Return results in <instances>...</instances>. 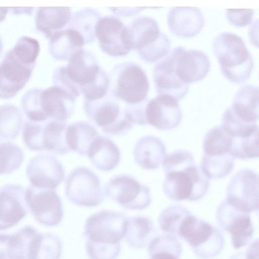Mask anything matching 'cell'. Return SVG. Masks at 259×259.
Here are the masks:
<instances>
[{
	"label": "cell",
	"mask_w": 259,
	"mask_h": 259,
	"mask_svg": "<svg viewBox=\"0 0 259 259\" xmlns=\"http://www.w3.org/2000/svg\"><path fill=\"white\" fill-rule=\"evenodd\" d=\"M23 116L14 105L7 104L0 106V141H9L19 135L23 124Z\"/></svg>",
	"instance_id": "33"
},
{
	"label": "cell",
	"mask_w": 259,
	"mask_h": 259,
	"mask_svg": "<svg viewBox=\"0 0 259 259\" xmlns=\"http://www.w3.org/2000/svg\"><path fill=\"white\" fill-rule=\"evenodd\" d=\"M85 44L84 38L78 31L68 28L57 32L50 39L49 51L55 59L67 60Z\"/></svg>",
	"instance_id": "28"
},
{
	"label": "cell",
	"mask_w": 259,
	"mask_h": 259,
	"mask_svg": "<svg viewBox=\"0 0 259 259\" xmlns=\"http://www.w3.org/2000/svg\"><path fill=\"white\" fill-rule=\"evenodd\" d=\"M133 155L135 162L141 168L156 169L166 155V148L160 138L154 136H145L135 144Z\"/></svg>",
	"instance_id": "24"
},
{
	"label": "cell",
	"mask_w": 259,
	"mask_h": 259,
	"mask_svg": "<svg viewBox=\"0 0 259 259\" xmlns=\"http://www.w3.org/2000/svg\"><path fill=\"white\" fill-rule=\"evenodd\" d=\"M204 23L202 13L197 7H173L167 15L169 30L180 37L195 36L201 30Z\"/></svg>",
	"instance_id": "23"
},
{
	"label": "cell",
	"mask_w": 259,
	"mask_h": 259,
	"mask_svg": "<svg viewBox=\"0 0 259 259\" xmlns=\"http://www.w3.org/2000/svg\"><path fill=\"white\" fill-rule=\"evenodd\" d=\"M195 164L193 155L184 150H178L166 155L162 162L165 174L181 170Z\"/></svg>",
	"instance_id": "42"
},
{
	"label": "cell",
	"mask_w": 259,
	"mask_h": 259,
	"mask_svg": "<svg viewBox=\"0 0 259 259\" xmlns=\"http://www.w3.org/2000/svg\"><path fill=\"white\" fill-rule=\"evenodd\" d=\"M209 180L195 164L184 169L165 174L163 191L175 201H197L206 194Z\"/></svg>",
	"instance_id": "9"
},
{
	"label": "cell",
	"mask_w": 259,
	"mask_h": 259,
	"mask_svg": "<svg viewBox=\"0 0 259 259\" xmlns=\"http://www.w3.org/2000/svg\"><path fill=\"white\" fill-rule=\"evenodd\" d=\"M23 159V151L18 145L0 141V175L10 174L18 169Z\"/></svg>",
	"instance_id": "39"
},
{
	"label": "cell",
	"mask_w": 259,
	"mask_h": 259,
	"mask_svg": "<svg viewBox=\"0 0 259 259\" xmlns=\"http://www.w3.org/2000/svg\"><path fill=\"white\" fill-rule=\"evenodd\" d=\"M226 200L237 208L249 213L258 209V176L250 168L238 170L227 188Z\"/></svg>",
	"instance_id": "14"
},
{
	"label": "cell",
	"mask_w": 259,
	"mask_h": 259,
	"mask_svg": "<svg viewBox=\"0 0 259 259\" xmlns=\"http://www.w3.org/2000/svg\"><path fill=\"white\" fill-rule=\"evenodd\" d=\"M155 234L154 224L150 218L145 216L128 218L124 238L131 247H145L155 237Z\"/></svg>",
	"instance_id": "30"
},
{
	"label": "cell",
	"mask_w": 259,
	"mask_h": 259,
	"mask_svg": "<svg viewBox=\"0 0 259 259\" xmlns=\"http://www.w3.org/2000/svg\"><path fill=\"white\" fill-rule=\"evenodd\" d=\"M229 109L240 120L256 123L258 119V87L248 84L241 88L235 95Z\"/></svg>",
	"instance_id": "25"
},
{
	"label": "cell",
	"mask_w": 259,
	"mask_h": 259,
	"mask_svg": "<svg viewBox=\"0 0 259 259\" xmlns=\"http://www.w3.org/2000/svg\"><path fill=\"white\" fill-rule=\"evenodd\" d=\"M258 240L253 241L245 251H239L233 254L229 259H258Z\"/></svg>",
	"instance_id": "44"
},
{
	"label": "cell",
	"mask_w": 259,
	"mask_h": 259,
	"mask_svg": "<svg viewBox=\"0 0 259 259\" xmlns=\"http://www.w3.org/2000/svg\"><path fill=\"white\" fill-rule=\"evenodd\" d=\"M191 214L186 207L180 205H171L163 209L158 217L160 229L166 234L176 236L184 220Z\"/></svg>",
	"instance_id": "37"
},
{
	"label": "cell",
	"mask_w": 259,
	"mask_h": 259,
	"mask_svg": "<svg viewBox=\"0 0 259 259\" xmlns=\"http://www.w3.org/2000/svg\"><path fill=\"white\" fill-rule=\"evenodd\" d=\"M68 60L67 65L64 66L66 75L83 96L90 93L107 76L95 56L88 51L81 49Z\"/></svg>",
	"instance_id": "12"
},
{
	"label": "cell",
	"mask_w": 259,
	"mask_h": 259,
	"mask_svg": "<svg viewBox=\"0 0 259 259\" xmlns=\"http://www.w3.org/2000/svg\"><path fill=\"white\" fill-rule=\"evenodd\" d=\"M71 17L68 7H40L36 10V29L50 39L68 23Z\"/></svg>",
	"instance_id": "27"
},
{
	"label": "cell",
	"mask_w": 259,
	"mask_h": 259,
	"mask_svg": "<svg viewBox=\"0 0 259 259\" xmlns=\"http://www.w3.org/2000/svg\"><path fill=\"white\" fill-rule=\"evenodd\" d=\"M225 11L229 22L236 27H244L250 24L254 14V10L251 9H227Z\"/></svg>",
	"instance_id": "43"
},
{
	"label": "cell",
	"mask_w": 259,
	"mask_h": 259,
	"mask_svg": "<svg viewBox=\"0 0 259 259\" xmlns=\"http://www.w3.org/2000/svg\"><path fill=\"white\" fill-rule=\"evenodd\" d=\"M95 33L101 49L110 56H125L132 50L128 28L115 16L99 18Z\"/></svg>",
	"instance_id": "16"
},
{
	"label": "cell",
	"mask_w": 259,
	"mask_h": 259,
	"mask_svg": "<svg viewBox=\"0 0 259 259\" xmlns=\"http://www.w3.org/2000/svg\"><path fill=\"white\" fill-rule=\"evenodd\" d=\"M27 209L38 223L48 227L57 226L63 218L62 200L55 189L29 186L25 193Z\"/></svg>",
	"instance_id": "13"
},
{
	"label": "cell",
	"mask_w": 259,
	"mask_h": 259,
	"mask_svg": "<svg viewBox=\"0 0 259 259\" xmlns=\"http://www.w3.org/2000/svg\"><path fill=\"white\" fill-rule=\"evenodd\" d=\"M76 99L66 89L54 85L45 90H29L23 96L21 106L30 121H66L73 114Z\"/></svg>",
	"instance_id": "1"
},
{
	"label": "cell",
	"mask_w": 259,
	"mask_h": 259,
	"mask_svg": "<svg viewBox=\"0 0 259 259\" xmlns=\"http://www.w3.org/2000/svg\"><path fill=\"white\" fill-rule=\"evenodd\" d=\"M8 11V9L6 8H0V22L6 18Z\"/></svg>",
	"instance_id": "45"
},
{
	"label": "cell",
	"mask_w": 259,
	"mask_h": 259,
	"mask_svg": "<svg viewBox=\"0 0 259 259\" xmlns=\"http://www.w3.org/2000/svg\"><path fill=\"white\" fill-rule=\"evenodd\" d=\"M217 221L231 237L235 249L245 246L252 238L253 226L249 213L234 207L225 199L216 211Z\"/></svg>",
	"instance_id": "15"
},
{
	"label": "cell",
	"mask_w": 259,
	"mask_h": 259,
	"mask_svg": "<svg viewBox=\"0 0 259 259\" xmlns=\"http://www.w3.org/2000/svg\"><path fill=\"white\" fill-rule=\"evenodd\" d=\"M232 136L222 125L215 126L205 134L203 142L204 154L219 155L229 153Z\"/></svg>",
	"instance_id": "36"
},
{
	"label": "cell",
	"mask_w": 259,
	"mask_h": 259,
	"mask_svg": "<svg viewBox=\"0 0 259 259\" xmlns=\"http://www.w3.org/2000/svg\"><path fill=\"white\" fill-rule=\"evenodd\" d=\"M109 83L112 95L126 104L146 102L149 83L146 73L138 64L126 62L117 65L113 69Z\"/></svg>",
	"instance_id": "7"
},
{
	"label": "cell",
	"mask_w": 259,
	"mask_h": 259,
	"mask_svg": "<svg viewBox=\"0 0 259 259\" xmlns=\"http://www.w3.org/2000/svg\"><path fill=\"white\" fill-rule=\"evenodd\" d=\"M28 243L23 227L13 234H0V259H28Z\"/></svg>",
	"instance_id": "32"
},
{
	"label": "cell",
	"mask_w": 259,
	"mask_h": 259,
	"mask_svg": "<svg viewBox=\"0 0 259 259\" xmlns=\"http://www.w3.org/2000/svg\"><path fill=\"white\" fill-rule=\"evenodd\" d=\"M87 156L98 169L107 171L118 164L120 152L117 145L109 138L99 135L91 145Z\"/></svg>",
	"instance_id": "26"
},
{
	"label": "cell",
	"mask_w": 259,
	"mask_h": 259,
	"mask_svg": "<svg viewBox=\"0 0 259 259\" xmlns=\"http://www.w3.org/2000/svg\"><path fill=\"white\" fill-rule=\"evenodd\" d=\"M65 193L71 203L82 207L97 206L105 197L99 177L83 166L74 168L68 175L65 183Z\"/></svg>",
	"instance_id": "10"
},
{
	"label": "cell",
	"mask_w": 259,
	"mask_h": 259,
	"mask_svg": "<svg viewBox=\"0 0 259 259\" xmlns=\"http://www.w3.org/2000/svg\"><path fill=\"white\" fill-rule=\"evenodd\" d=\"M2 49H3V44H2L1 38L0 37V54H1V52L2 51Z\"/></svg>",
	"instance_id": "46"
},
{
	"label": "cell",
	"mask_w": 259,
	"mask_h": 259,
	"mask_svg": "<svg viewBox=\"0 0 259 259\" xmlns=\"http://www.w3.org/2000/svg\"><path fill=\"white\" fill-rule=\"evenodd\" d=\"M212 50L222 73L229 81L241 83L248 79L253 62L240 37L231 32H222L213 40Z\"/></svg>",
	"instance_id": "2"
},
{
	"label": "cell",
	"mask_w": 259,
	"mask_h": 259,
	"mask_svg": "<svg viewBox=\"0 0 259 259\" xmlns=\"http://www.w3.org/2000/svg\"><path fill=\"white\" fill-rule=\"evenodd\" d=\"M177 49L176 71L179 79L188 84L203 79L210 69L208 56L200 50Z\"/></svg>",
	"instance_id": "22"
},
{
	"label": "cell",
	"mask_w": 259,
	"mask_h": 259,
	"mask_svg": "<svg viewBox=\"0 0 259 259\" xmlns=\"http://www.w3.org/2000/svg\"><path fill=\"white\" fill-rule=\"evenodd\" d=\"M182 114L178 101L172 97L158 95L147 103L145 117L147 124L159 130H168L177 127Z\"/></svg>",
	"instance_id": "19"
},
{
	"label": "cell",
	"mask_w": 259,
	"mask_h": 259,
	"mask_svg": "<svg viewBox=\"0 0 259 259\" xmlns=\"http://www.w3.org/2000/svg\"><path fill=\"white\" fill-rule=\"evenodd\" d=\"M26 174L33 187L55 189L64 180L65 172L61 162L54 156L40 154L31 158Z\"/></svg>",
	"instance_id": "17"
},
{
	"label": "cell",
	"mask_w": 259,
	"mask_h": 259,
	"mask_svg": "<svg viewBox=\"0 0 259 259\" xmlns=\"http://www.w3.org/2000/svg\"><path fill=\"white\" fill-rule=\"evenodd\" d=\"M127 28L132 50H136L143 60L152 63L168 54L170 40L154 19L140 17Z\"/></svg>",
	"instance_id": "4"
},
{
	"label": "cell",
	"mask_w": 259,
	"mask_h": 259,
	"mask_svg": "<svg viewBox=\"0 0 259 259\" xmlns=\"http://www.w3.org/2000/svg\"><path fill=\"white\" fill-rule=\"evenodd\" d=\"M234 166V158L228 153L212 156L203 154L200 168L207 179H220L227 176Z\"/></svg>",
	"instance_id": "35"
},
{
	"label": "cell",
	"mask_w": 259,
	"mask_h": 259,
	"mask_svg": "<svg viewBox=\"0 0 259 259\" xmlns=\"http://www.w3.org/2000/svg\"><path fill=\"white\" fill-rule=\"evenodd\" d=\"M119 101L111 93L95 101L84 100L83 109L89 120L104 133L121 136L132 128L135 120L129 105L122 107Z\"/></svg>",
	"instance_id": "3"
},
{
	"label": "cell",
	"mask_w": 259,
	"mask_h": 259,
	"mask_svg": "<svg viewBox=\"0 0 259 259\" xmlns=\"http://www.w3.org/2000/svg\"><path fill=\"white\" fill-rule=\"evenodd\" d=\"M34 66L22 63L10 50L0 63V98L14 97L28 81Z\"/></svg>",
	"instance_id": "18"
},
{
	"label": "cell",
	"mask_w": 259,
	"mask_h": 259,
	"mask_svg": "<svg viewBox=\"0 0 259 259\" xmlns=\"http://www.w3.org/2000/svg\"><path fill=\"white\" fill-rule=\"evenodd\" d=\"M177 47L155 66L153 77L155 88L158 95H167L178 101L187 93L189 84L182 82L176 71Z\"/></svg>",
	"instance_id": "20"
},
{
	"label": "cell",
	"mask_w": 259,
	"mask_h": 259,
	"mask_svg": "<svg viewBox=\"0 0 259 259\" xmlns=\"http://www.w3.org/2000/svg\"><path fill=\"white\" fill-rule=\"evenodd\" d=\"M11 49L22 63L35 66L40 51L39 44L36 39L23 36L18 39L14 48Z\"/></svg>",
	"instance_id": "41"
},
{
	"label": "cell",
	"mask_w": 259,
	"mask_h": 259,
	"mask_svg": "<svg viewBox=\"0 0 259 259\" xmlns=\"http://www.w3.org/2000/svg\"><path fill=\"white\" fill-rule=\"evenodd\" d=\"M104 191L107 196L127 209H144L151 202L149 188L129 175L112 177L106 183Z\"/></svg>",
	"instance_id": "11"
},
{
	"label": "cell",
	"mask_w": 259,
	"mask_h": 259,
	"mask_svg": "<svg viewBox=\"0 0 259 259\" xmlns=\"http://www.w3.org/2000/svg\"><path fill=\"white\" fill-rule=\"evenodd\" d=\"M67 125L66 121L54 119L42 122L27 120L23 126V143L31 151L64 155L70 151L65 138Z\"/></svg>",
	"instance_id": "6"
},
{
	"label": "cell",
	"mask_w": 259,
	"mask_h": 259,
	"mask_svg": "<svg viewBox=\"0 0 259 259\" xmlns=\"http://www.w3.org/2000/svg\"><path fill=\"white\" fill-rule=\"evenodd\" d=\"M127 219L124 213L109 210H102L91 214L84 225L85 246H121L120 241L125 233Z\"/></svg>",
	"instance_id": "5"
},
{
	"label": "cell",
	"mask_w": 259,
	"mask_h": 259,
	"mask_svg": "<svg viewBox=\"0 0 259 259\" xmlns=\"http://www.w3.org/2000/svg\"><path fill=\"white\" fill-rule=\"evenodd\" d=\"M62 243L51 233L37 232L30 244L28 259H60Z\"/></svg>",
	"instance_id": "31"
},
{
	"label": "cell",
	"mask_w": 259,
	"mask_h": 259,
	"mask_svg": "<svg viewBox=\"0 0 259 259\" xmlns=\"http://www.w3.org/2000/svg\"><path fill=\"white\" fill-rule=\"evenodd\" d=\"M70 27L78 31L84 38L85 43L91 42L95 36V26L99 13L95 10L84 9L72 16Z\"/></svg>",
	"instance_id": "38"
},
{
	"label": "cell",
	"mask_w": 259,
	"mask_h": 259,
	"mask_svg": "<svg viewBox=\"0 0 259 259\" xmlns=\"http://www.w3.org/2000/svg\"><path fill=\"white\" fill-rule=\"evenodd\" d=\"M178 235L201 258L208 259L217 256L224 245V237L218 229L192 214L182 222Z\"/></svg>",
	"instance_id": "8"
},
{
	"label": "cell",
	"mask_w": 259,
	"mask_h": 259,
	"mask_svg": "<svg viewBox=\"0 0 259 259\" xmlns=\"http://www.w3.org/2000/svg\"><path fill=\"white\" fill-rule=\"evenodd\" d=\"M99 135L92 124L85 121H79L67 125L66 142L70 151L87 155L91 145Z\"/></svg>",
	"instance_id": "29"
},
{
	"label": "cell",
	"mask_w": 259,
	"mask_h": 259,
	"mask_svg": "<svg viewBox=\"0 0 259 259\" xmlns=\"http://www.w3.org/2000/svg\"><path fill=\"white\" fill-rule=\"evenodd\" d=\"M24 187L9 184L0 188V230L14 227L27 214Z\"/></svg>",
	"instance_id": "21"
},
{
	"label": "cell",
	"mask_w": 259,
	"mask_h": 259,
	"mask_svg": "<svg viewBox=\"0 0 259 259\" xmlns=\"http://www.w3.org/2000/svg\"><path fill=\"white\" fill-rule=\"evenodd\" d=\"M149 259H179L182 247L176 236H155L148 245Z\"/></svg>",
	"instance_id": "34"
},
{
	"label": "cell",
	"mask_w": 259,
	"mask_h": 259,
	"mask_svg": "<svg viewBox=\"0 0 259 259\" xmlns=\"http://www.w3.org/2000/svg\"><path fill=\"white\" fill-rule=\"evenodd\" d=\"M258 132L242 137H232L230 154L234 157L245 160L258 156Z\"/></svg>",
	"instance_id": "40"
}]
</instances>
